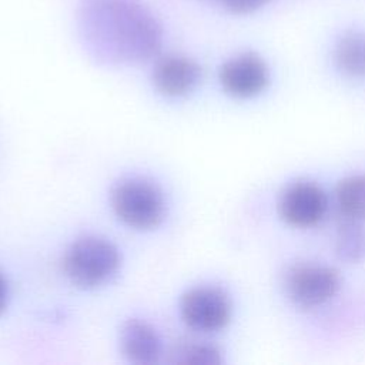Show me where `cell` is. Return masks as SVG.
<instances>
[{
    "mask_svg": "<svg viewBox=\"0 0 365 365\" xmlns=\"http://www.w3.org/2000/svg\"><path fill=\"white\" fill-rule=\"evenodd\" d=\"M120 346L125 359L135 365H150L160 361L163 354L157 329L143 319H128L120 331Z\"/></svg>",
    "mask_w": 365,
    "mask_h": 365,
    "instance_id": "obj_9",
    "label": "cell"
},
{
    "mask_svg": "<svg viewBox=\"0 0 365 365\" xmlns=\"http://www.w3.org/2000/svg\"><path fill=\"white\" fill-rule=\"evenodd\" d=\"M168 362L191 365H215L222 362L218 346L205 341H184L170 352Z\"/></svg>",
    "mask_w": 365,
    "mask_h": 365,
    "instance_id": "obj_12",
    "label": "cell"
},
{
    "mask_svg": "<svg viewBox=\"0 0 365 365\" xmlns=\"http://www.w3.org/2000/svg\"><path fill=\"white\" fill-rule=\"evenodd\" d=\"M335 64L341 73L352 78H365V31L344 33L334 50Z\"/></svg>",
    "mask_w": 365,
    "mask_h": 365,
    "instance_id": "obj_10",
    "label": "cell"
},
{
    "mask_svg": "<svg viewBox=\"0 0 365 365\" xmlns=\"http://www.w3.org/2000/svg\"><path fill=\"white\" fill-rule=\"evenodd\" d=\"M335 252L346 262H356L365 257V230L361 222L346 220L335 237Z\"/></svg>",
    "mask_w": 365,
    "mask_h": 365,
    "instance_id": "obj_13",
    "label": "cell"
},
{
    "mask_svg": "<svg viewBox=\"0 0 365 365\" xmlns=\"http://www.w3.org/2000/svg\"><path fill=\"white\" fill-rule=\"evenodd\" d=\"M339 287V272L322 264H297L288 269L285 277L288 297L302 308H315L325 304L338 292Z\"/></svg>",
    "mask_w": 365,
    "mask_h": 365,
    "instance_id": "obj_4",
    "label": "cell"
},
{
    "mask_svg": "<svg viewBox=\"0 0 365 365\" xmlns=\"http://www.w3.org/2000/svg\"><path fill=\"white\" fill-rule=\"evenodd\" d=\"M218 78L227 94L235 98H250L267 88L269 71L258 54L247 51L227 60L220 68Z\"/></svg>",
    "mask_w": 365,
    "mask_h": 365,
    "instance_id": "obj_7",
    "label": "cell"
},
{
    "mask_svg": "<svg viewBox=\"0 0 365 365\" xmlns=\"http://www.w3.org/2000/svg\"><path fill=\"white\" fill-rule=\"evenodd\" d=\"M110 202L115 217L134 230H153L165 217L163 191L145 178H127L115 184L111 190Z\"/></svg>",
    "mask_w": 365,
    "mask_h": 365,
    "instance_id": "obj_3",
    "label": "cell"
},
{
    "mask_svg": "<svg viewBox=\"0 0 365 365\" xmlns=\"http://www.w3.org/2000/svg\"><path fill=\"white\" fill-rule=\"evenodd\" d=\"M121 265L118 248L107 238L86 235L73 241L63 257V271L68 281L83 289L108 282Z\"/></svg>",
    "mask_w": 365,
    "mask_h": 365,
    "instance_id": "obj_2",
    "label": "cell"
},
{
    "mask_svg": "<svg viewBox=\"0 0 365 365\" xmlns=\"http://www.w3.org/2000/svg\"><path fill=\"white\" fill-rule=\"evenodd\" d=\"M230 297L218 287L202 285L188 289L180 301L184 324L198 332H217L231 319Z\"/></svg>",
    "mask_w": 365,
    "mask_h": 365,
    "instance_id": "obj_5",
    "label": "cell"
},
{
    "mask_svg": "<svg viewBox=\"0 0 365 365\" xmlns=\"http://www.w3.org/2000/svg\"><path fill=\"white\" fill-rule=\"evenodd\" d=\"M278 210L282 220L289 225L309 228L325 217L328 198L318 184L312 181H297L281 194Z\"/></svg>",
    "mask_w": 365,
    "mask_h": 365,
    "instance_id": "obj_6",
    "label": "cell"
},
{
    "mask_svg": "<svg viewBox=\"0 0 365 365\" xmlns=\"http://www.w3.org/2000/svg\"><path fill=\"white\" fill-rule=\"evenodd\" d=\"M155 90L165 97H182L201 80V66L184 54H165L155 60L151 71Z\"/></svg>",
    "mask_w": 365,
    "mask_h": 365,
    "instance_id": "obj_8",
    "label": "cell"
},
{
    "mask_svg": "<svg viewBox=\"0 0 365 365\" xmlns=\"http://www.w3.org/2000/svg\"><path fill=\"white\" fill-rule=\"evenodd\" d=\"M336 205L341 214L351 221H365V174L344 178L336 185Z\"/></svg>",
    "mask_w": 365,
    "mask_h": 365,
    "instance_id": "obj_11",
    "label": "cell"
},
{
    "mask_svg": "<svg viewBox=\"0 0 365 365\" xmlns=\"http://www.w3.org/2000/svg\"><path fill=\"white\" fill-rule=\"evenodd\" d=\"M78 29L87 48L111 64L150 61L164 41L160 20L141 0H81Z\"/></svg>",
    "mask_w": 365,
    "mask_h": 365,
    "instance_id": "obj_1",
    "label": "cell"
},
{
    "mask_svg": "<svg viewBox=\"0 0 365 365\" xmlns=\"http://www.w3.org/2000/svg\"><path fill=\"white\" fill-rule=\"evenodd\" d=\"M217 1L225 10L234 14H248L265 6L269 0H217Z\"/></svg>",
    "mask_w": 365,
    "mask_h": 365,
    "instance_id": "obj_14",
    "label": "cell"
},
{
    "mask_svg": "<svg viewBox=\"0 0 365 365\" xmlns=\"http://www.w3.org/2000/svg\"><path fill=\"white\" fill-rule=\"evenodd\" d=\"M9 301V284L6 277L0 272V314L6 309Z\"/></svg>",
    "mask_w": 365,
    "mask_h": 365,
    "instance_id": "obj_15",
    "label": "cell"
}]
</instances>
